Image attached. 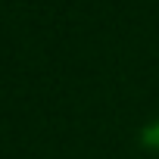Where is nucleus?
<instances>
[{
	"label": "nucleus",
	"mask_w": 159,
	"mask_h": 159,
	"mask_svg": "<svg viewBox=\"0 0 159 159\" xmlns=\"http://www.w3.org/2000/svg\"><path fill=\"white\" fill-rule=\"evenodd\" d=\"M140 143L159 153V119H156V122H150V125L140 131Z\"/></svg>",
	"instance_id": "1"
}]
</instances>
